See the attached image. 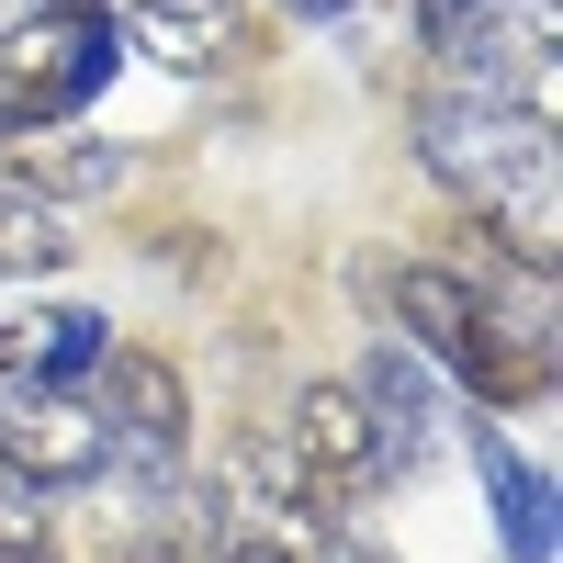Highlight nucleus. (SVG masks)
I'll return each instance as SVG.
<instances>
[{
	"instance_id": "8",
	"label": "nucleus",
	"mask_w": 563,
	"mask_h": 563,
	"mask_svg": "<svg viewBox=\"0 0 563 563\" xmlns=\"http://www.w3.org/2000/svg\"><path fill=\"white\" fill-rule=\"evenodd\" d=\"M68 260H79L68 214H57V203H34L23 180H0V282H12V294H34V282H57Z\"/></svg>"
},
{
	"instance_id": "9",
	"label": "nucleus",
	"mask_w": 563,
	"mask_h": 563,
	"mask_svg": "<svg viewBox=\"0 0 563 563\" xmlns=\"http://www.w3.org/2000/svg\"><path fill=\"white\" fill-rule=\"evenodd\" d=\"M271 12H282V23H305V34H339V23L372 12V0H271Z\"/></svg>"
},
{
	"instance_id": "6",
	"label": "nucleus",
	"mask_w": 563,
	"mask_h": 563,
	"mask_svg": "<svg viewBox=\"0 0 563 563\" xmlns=\"http://www.w3.org/2000/svg\"><path fill=\"white\" fill-rule=\"evenodd\" d=\"M102 350H113V316L79 305V294H23V305H0V384H23V395H90Z\"/></svg>"
},
{
	"instance_id": "1",
	"label": "nucleus",
	"mask_w": 563,
	"mask_h": 563,
	"mask_svg": "<svg viewBox=\"0 0 563 563\" xmlns=\"http://www.w3.org/2000/svg\"><path fill=\"white\" fill-rule=\"evenodd\" d=\"M417 169L451 192V214H474L485 238H507L519 260L563 249V203H552V102L530 90H451L429 79L417 90Z\"/></svg>"
},
{
	"instance_id": "7",
	"label": "nucleus",
	"mask_w": 563,
	"mask_h": 563,
	"mask_svg": "<svg viewBox=\"0 0 563 563\" xmlns=\"http://www.w3.org/2000/svg\"><path fill=\"white\" fill-rule=\"evenodd\" d=\"M282 440H294V462L316 474V496L339 507V519H361V507L384 496V451H372V417L350 395V372L339 384H305L294 406H282Z\"/></svg>"
},
{
	"instance_id": "3",
	"label": "nucleus",
	"mask_w": 563,
	"mask_h": 563,
	"mask_svg": "<svg viewBox=\"0 0 563 563\" xmlns=\"http://www.w3.org/2000/svg\"><path fill=\"white\" fill-rule=\"evenodd\" d=\"M350 395H361V417H372V451H384V485H417L429 462L451 451V417H462V395L440 384L429 361H417L395 327H372L361 339V361H350Z\"/></svg>"
},
{
	"instance_id": "10",
	"label": "nucleus",
	"mask_w": 563,
	"mask_h": 563,
	"mask_svg": "<svg viewBox=\"0 0 563 563\" xmlns=\"http://www.w3.org/2000/svg\"><path fill=\"white\" fill-rule=\"evenodd\" d=\"M12 12H23V0H0V23H12Z\"/></svg>"
},
{
	"instance_id": "2",
	"label": "nucleus",
	"mask_w": 563,
	"mask_h": 563,
	"mask_svg": "<svg viewBox=\"0 0 563 563\" xmlns=\"http://www.w3.org/2000/svg\"><path fill=\"white\" fill-rule=\"evenodd\" d=\"M90 417H102V440H113V485L124 496H180L192 485L203 406H192V372H180L169 350H147V339L113 327L102 372H90Z\"/></svg>"
},
{
	"instance_id": "4",
	"label": "nucleus",
	"mask_w": 563,
	"mask_h": 563,
	"mask_svg": "<svg viewBox=\"0 0 563 563\" xmlns=\"http://www.w3.org/2000/svg\"><path fill=\"white\" fill-rule=\"evenodd\" d=\"M451 451L474 462V485H485L496 563H552V541H563V507H552L541 451H519V440H507V417H485V406H462V417H451Z\"/></svg>"
},
{
	"instance_id": "5",
	"label": "nucleus",
	"mask_w": 563,
	"mask_h": 563,
	"mask_svg": "<svg viewBox=\"0 0 563 563\" xmlns=\"http://www.w3.org/2000/svg\"><path fill=\"white\" fill-rule=\"evenodd\" d=\"M0 180H23L34 203H57V214H90V203H124L135 192V147L102 124H12L0 135Z\"/></svg>"
}]
</instances>
